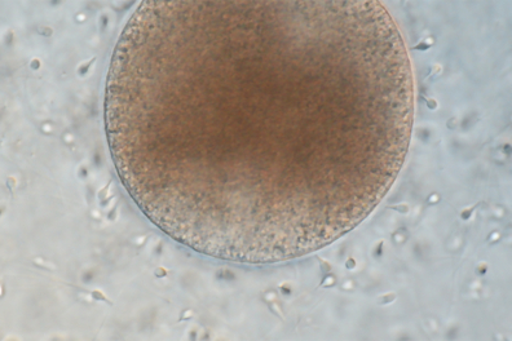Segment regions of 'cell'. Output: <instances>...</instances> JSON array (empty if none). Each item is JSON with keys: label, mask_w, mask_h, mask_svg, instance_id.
Returning a JSON list of instances; mask_svg holds the SVG:
<instances>
[{"label": "cell", "mask_w": 512, "mask_h": 341, "mask_svg": "<svg viewBox=\"0 0 512 341\" xmlns=\"http://www.w3.org/2000/svg\"><path fill=\"white\" fill-rule=\"evenodd\" d=\"M412 61L375 0H148L119 37L104 126L141 214L189 250L285 263L359 227L414 124Z\"/></svg>", "instance_id": "6da1fadb"}]
</instances>
